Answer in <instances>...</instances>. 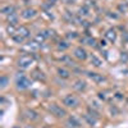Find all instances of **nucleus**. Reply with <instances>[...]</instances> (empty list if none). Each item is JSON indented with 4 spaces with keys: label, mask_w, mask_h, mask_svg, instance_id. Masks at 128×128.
<instances>
[{
    "label": "nucleus",
    "mask_w": 128,
    "mask_h": 128,
    "mask_svg": "<svg viewBox=\"0 0 128 128\" xmlns=\"http://www.w3.org/2000/svg\"><path fill=\"white\" fill-rule=\"evenodd\" d=\"M6 83H8V78H6V76H3L2 77V88L6 87Z\"/></svg>",
    "instance_id": "nucleus-22"
},
{
    "label": "nucleus",
    "mask_w": 128,
    "mask_h": 128,
    "mask_svg": "<svg viewBox=\"0 0 128 128\" xmlns=\"http://www.w3.org/2000/svg\"><path fill=\"white\" fill-rule=\"evenodd\" d=\"M74 56H76L78 60H86L87 59V51L82 46H78V48L74 49Z\"/></svg>",
    "instance_id": "nucleus-6"
},
{
    "label": "nucleus",
    "mask_w": 128,
    "mask_h": 128,
    "mask_svg": "<svg viewBox=\"0 0 128 128\" xmlns=\"http://www.w3.org/2000/svg\"><path fill=\"white\" fill-rule=\"evenodd\" d=\"M49 2H50V4H55L58 0H49Z\"/></svg>",
    "instance_id": "nucleus-23"
},
{
    "label": "nucleus",
    "mask_w": 128,
    "mask_h": 128,
    "mask_svg": "<svg viewBox=\"0 0 128 128\" xmlns=\"http://www.w3.org/2000/svg\"><path fill=\"white\" fill-rule=\"evenodd\" d=\"M84 119L87 120V123L90 124V126H95L96 124V116H94V115H91L90 113H87V114H84Z\"/></svg>",
    "instance_id": "nucleus-15"
},
{
    "label": "nucleus",
    "mask_w": 128,
    "mask_h": 128,
    "mask_svg": "<svg viewBox=\"0 0 128 128\" xmlns=\"http://www.w3.org/2000/svg\"><path fill=\"white\" fill-rule=\"evenodd\" d=\"M17 35L22 36V37L26 40V38H28V37L31 36V31H30L26 26H20V27L17 30Z\"/></svg>",
    "instance_id": "nucleus-10"
},
{
    "label": "nucleus",
    "mask_w": 128,
    "mask_h": 128,
    "mask_svg": "<svg viewBox=\"0 0 128 128\" xmlns=\"http://www.w3.org/2000/svg\"><path fill=\"white\" fill-rule=\"evenodd\" d=\"M91 63L94 64L95 67H101L102 66V62L100 58H98L96 55H91Z\"/></svg>",
    "instance_id": "nucleus-17"
},
{
    "label": "nucleus",
    "mask_w": 128,
    "mask_h": 128,
    "mask_svg": "<svg viewBox=\"0 0 128 128\" xmlns=\"http://www.w3.org/2000/svg\"><path fill=\"white\" fill-rule=\"evenodd\" d=\"M24 115H26V118H27L28 120H36V119L38 118L37 112H35L34 109H27V110L24 112Z\"/></svg>",
    "instance_id": "nucleus-11"
},
{
    "label": "nucleus",
    "mask_w": 128,
    "mask_h": 128,
    "mask_svg": "<svg viewBox=\"0 0 128 128\" xmlns=\"http://www.w3.org/2000/svg\"><path fill=\"white\" fill-rule=\"evenodd\" d=\"M18 23V17L16 14H12V16H8V24L10 26H16Z\"/></svg>",
    "instance_id": "nucleus-16"
},
{
    "label": "nucleus",
    "mask_w": 128,
    "mask_h": 128,
    "mask_svg": "<svg viewBox=\"0 0 128 128\" xmlns=\"http://www.w3.org/2000/svg\"><path fill=\"white\" fill-rule=\"evenodd\" d=\"M46 38H48V36L45 35V32L42 31V32H40V34H37V35H36L35 41H37V42H40V44H41V42H44Z\"/></svg>",
    "instance_id": "nucleus-18"
},
{
    "label": "nucleus",
    "mask_w": 128,
    "mask_h": 128,
    "mask_svg": "<svg viewBox=\"0 0 128 128\" xmlns=\"http://www.w3.org/2000/svg\"><path fill=\"white\" fill-rule=\"evenodd\" d=\"M34 62H35V59L31 55H22L18 60V67L22 68V69H27L34 64Z\"/></svg>",
    "instance_id": "nucleus-3"
},
{
    "label": "nucleus",
    "mask_w": 128,
    "mask_h": 128,
    "mask_svg": "<svg viewBox=\"0 0 128 128\" xmlns=\"http://www.w3.org/2000/svg\"><path fill=\"white\" fill-rule=\"evenodd\" d=\"M26 128H34V127H31V126H27V127H26Z\"/></svg>",
    "instance_id": "nucleus-24"
},
{
    "label": "nucleus",
    "mask_w": 128,
    "mask_h": 128,
    "mask_svg": "<svg viewBox=\"0 0 128 128\" xmlns=\"http://www.w3.org/2000/svg\"><path fill=\"white\" fill-rule=\"evenodd\" d=\"M66 124H67L68 128H78V127H81V123L76 116H69V118L67 119V122H66Z\"/></svg>",
    "instance_id": "nucleus-8"
},
{
    "label": "nucleus",
    "mask_w": 128,
    "mask_h": 128,
    "mask_svg": "<svg viewBox=\"0 0 128 128\" xmlns=\"http://www.w3.org/2000/svg\"><path fill=\"white\" fill-rule=\"evenodd\" d=\"M36 14H37V10L34 9V8H27V9H24L23 12L20 13L22 18H24V19H31V18L36 17Z\"/></svg>",
    "instance_id": "nucleus-7"
},
{
    "label": "nucleus",
    "mask_w": 128,
    "mask_h": 128,
    "mask_svg": "<svg viewBox=\"0 0 128 128\" xmlns=\"http://www.w3.org/2000/svg\"><path fill=\"white\" fill-rule=\"evenodd\" d=\"M44 128H50V127H48V126H45V127H44Z\"/></svg>",
    "instance_id": "nucleus-26"
},
{
    "label": "nucleus",
    "mask_w": 128,
    "mask_h": 128,
    "mask_svg": "<svg viewBox=\"0 0 128 128\" xmlns=\"http://www.w3.org/2000/svg\"><path fill=\"white\" fill-rule=\"evenodd\" d=\"M83 42H87V45H90V46H95L96 45V40L95 38H91V37L83 38Z\"/></svg>",
    "instance_id": "nucleus-20"
},
{
    "label": "nucleus",
    "mask_w": 128,
    "mask_h": 128,
    "mask_svg": "<svg viewBox=\"0 0 128 128\" xmlns=\"http://www.w3.org/2000/svg\"><path fill=\"white\" fill-rule=\"evenodd\" d=\"M69 46H70V45H69L68 41H60L59 44H58V49H59V50H67Z\"/></svg>",
    "instance_id": "nucleus-19"
},
{
    "label": "nucleus",
    "mask_w": 128,
    "mask_h": 128,
    "mask_svg": "<svg viewBox=\"0 0 128 128\" xmlns=\"http://www.w3.org/2000/svg\"><path fill=\"white\" fill-rule=\"evenodd\" d=\"M2 13L5 14V16L16 14V8H14V5H5V6L2 8Z\"/></svg>",
    "instance_id": "nucleus-12"
},
{
    "label": "nucleus",
    "mask_w": 128,
    "mask_h": 128,
    "mask_svg": "<svg viewBox=\"0 0 128 128\" xmlns=\"http://www.w3.org/2000/svg\"><path fill=\"white\" fill-rule=\"evenodd\" d=\"M58 76L64 78V80H67V78L70 77V72L66 68H58Z\"/></svg>",
    "instance_id": "nucleus-14"
},
{
    "label": "nucleus",
    "mask_w": 128,
    "mask_h": 128,
    "mask_svg": "<svg viewBox=\"0 0 128 128\" xmlns=\"http://www.w3.org/2000/svg\"><path fill=\"white\" fill-rule=\"evenodd\" d=\"M49 112H50L52 115H55L56 118H63V116L67 115L66 109H63L62 106L58 105V104H51V105L49 106Z\"/></svg>",
    "instance_id": "nucleus-2"
},
{
    "label": "nucleus",
    "mask_w": 128,
    "mask_h": 128,
    "mask_svg": "<svg viewBox=\"0 0 128 128\" xmlns=\"http://www.w3.org/2000/svg\"><path fill=\"white\" fill-rule=\"evenodd\" d=\"M13 128H20V127H18V126H14V127H13Z\"/></svg>",
    "instance_id": "nucleus-25"
},
{
    "label": "nucleus",
    "mask_w": 128,
    "mask_h": 128,
    "mask_svg": "<svg viewBox=\"0 0 128 128\" xmlns=\"http://www.w3.org/2000/svg\"><path fill=\"white\" fill-rule=\"evenodd\" d=\"M63 104L67 106V108H77V106L80 105V99L77 98L76 95H72V94H68L64 96V99H63Z\"/></svg>",
    "instance_id": "nucleus-1"
},
{
    "label": "nucleus",
    "mask_w": 128,
    "mask_h": 128,
    "mask_svg": "<svg viewBox=\"0 0 128 128\" xmlns=\"http://www.w3.org/2000/svg\"><path fill=\"white\" fill-rule=\"evenodd\" d=\"M105 37L108 38L110 42H114V41L116 40V31L113 30V28L108 30V31H106V34H105Z\"/></svg>",
    "instance_id": "nucleus-13"
},
{
    "label": "nucleus",
    "mask_w": 128,
    "mask_h": 128,
    "mask_svg": "<svg viewBox=\"0 0 128 128\" xmlns=\"http://www.w3.org/2000/svg\"><path fill=\"white\" fill-rule=\"evenodd\" d=\"M73 88L76 90V91H78V92H82V91H84V90L87 88V83L84 82V81H82V80H78V81L74 82Z\"/></svg>",
    "instance_id": "nucleus-9"
},
{
    "label": "nucleus",
    "mask_w": 128,
    "mask_h": 128,
    "mask_svg": "<svg viewBox=\"0 0 128 128\" xmlns=\"http://www.w3.org/2000/svg\"><path fill=\"white\" fill-rule=\"evenodd\" d=\"M87 77H88L90 80H92L95 83H101V82L106 81V78L102 76V74H100V73H95V72H88V73H87Z\"/></svg>",
    "instance_id": "nucleus-5"
},
{
    "label": "nucleus",
    "mask_w": 128,
    "mask_h": 128,
    "mask_svg": "<svg viewBox=\"0 0 128 128\" xmlns=\"http://www.w3.org/2000/svg\"><path fill=\"white\" fill-rule=\"evenodd\" d=\"M13 40H14L16 42H18V44H22V42L24 41V38H23L22 36H19V35H17V36H13Z\"/></svg>",
    "instance_id": "nucleus-21"
},
{
    "label": "nucleus",
    "mask_w": 128,
    "mask_h": 128,
    "mask_svg": "<svg viewBox=\"0 0 128 128\" xmlns=\"http://www.w3.org/2000/svg\"><path fill=\"white\" fill-rule=\"evenodd\" d=\"M17 88L20 90V91H23V90H27L31 87V81L30 78H27L26 76H20L17 78Z\"/></svg>",
    "instance_id": "nucleus-4"
}]
</instances>
